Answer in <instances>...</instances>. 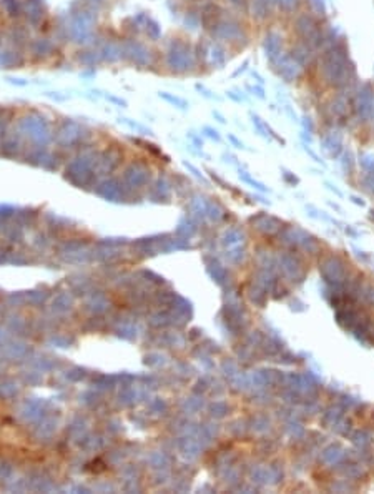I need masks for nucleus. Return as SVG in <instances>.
Masks as SVG:
<instances>
[{"instance_id": "1", "label": "nucleus", "mask_w": 374, "mask_h": 494, "mask_svg": "<svg viewBox=\"0 0 374 494\" xmlns=\"http://www.w3.org/2000/svg\"><path fill=\"white\" fill-rule=\"evenodd\" d=\"M358 110L359 112H363L364 115L371 110L373 107V95H371V90H369V85L364 87V90L359 91V95H358Z\"/></svg>"}]
</instances>
